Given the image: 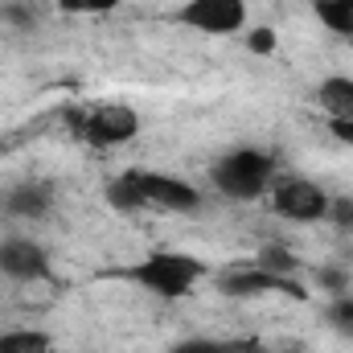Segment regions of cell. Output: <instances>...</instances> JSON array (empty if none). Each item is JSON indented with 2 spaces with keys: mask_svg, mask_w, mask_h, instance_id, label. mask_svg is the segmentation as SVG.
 I'll use <instances>...</instances> for the list:
<instances>
[{
  "mask_svg": "<svg viewBox=\"0 0 353 353\" xmlns=\"http://www.w3.org/2000/svg\"><path fill=\"white\" fill-rule=\"evenodd\" d=\"M103 201H107L115 214H140V210H148V205H144V193H140L136 169H123V173L111 176V181L103 185Z\"/></svg>",
  "mask_w": 353,
  "mask_h": 353,
  "instance_id": "obj_10",
  "label": "cell"
},
{
  "mask_svg": "<svg viewBox=\"0 0 353 353\" xmlns=\"http://www.w3.org/2000/svg\"><path fill=\"white\" fill-rule=\"evenodd\" d=\"M329 193L325 185L308 181V176H283L271 185V214L279 222H292V226H316L329 218Z\"/></svg>",
  "mask_w": 353,
  "mask_h": 353,
  "instance_id": "obj_4",
  "label": "cell"
},
{
  "mask_svg": "<svg viewBox=\"0 0 353 353\" xmlns=\"http://www.w3.org/2000/svg\"><path fill=\"white\" fill-rule=\"evenodd\" d=\"M140 176V193H144V205L148 210H165V214H193L201 205V189L193 181L165 169H136Z\"/></svg>",
  "mask_w": 353,
  "mask_h": 353,
  "instance_id": "obj_6",
  "label": "cell"
},
{
  "mask_svg": "<svg viewBox=\"0 0 353 353\" xmlns=\"http://www.w3.org/2000/svg\"><path fill=\"white\" fill-rule=\"evenodd\" d=\"M325 222H333L341 234H353V197L350 193H341V197L329 201V218Z\"/></svg>",
  "mask_w": 353,
  "mask_h": 353,
  "instance_id": "obj_19",
  "label": "cell"
},
{
  "mask_svg": "<svg viewBox=\"0 0 353 353\" xmlns=\"http://www.w3.org/2000/svg\"><path fill=\"white\" fill-rule=\"evenodd\" d=\"M0 275L12 283H37L50 275V251L37 239L4 234L0 239Z\"/></svg>",
  "mask_w": 353,
  "mask_h": 353,
  "instance_id": "obj_8",
  "label": "cell"
},
{
  "mask_svg": "<svg viewBox=\"0 0 353 353\" xmlns=\"http://www.w3.org/2000/svg\"><path fill=\"white\" fill-rule=\"evenodd\" d=\"M54 205H58V189H54V181H41V176L8 185L0 197V210L17 222H41L54 214Z\"/></svg>",
  "mask_w": 353,
  "mask_h": 353,
  "instance_id": "obj_9",
  "label": "cell"
},
{
  "mask_svg": "<svg viewBox=\"0 0 353 353\" xmlns=\"http://www.w3.org/2000/svg\"><path fill=\"white\" fill-rule=\"evenodd\" d=\"M12 25V29H21V33H29V29H37L41 25V12L29 4V0H12V4H4L0 8V25Z\"/></svg>",
  "mask_w": 353,
  "mask_h": 353,
  "instance_id": "obj_16",
  "label": "cell"
},
{
  "mask_svg": "<svg viewBox=\"0 0 353 353\" xmlns=\"http://www.w3.org/2000/svg\"><path fill=\"white\" fill-rule=\"evenodd\" d=\"M329 132H333L341 144H350L353 148V111L350 115H341V119H329Z\"/></svg>",
  "mask_w": 353,
  "mask_h": 353,
  "instance_id": "obj_21",
  "label": "cell"
},
{
  "mask_svg": "<svg viewBox=\"0 0 353 353\" xmlns=\"http://www.w3.org/2000/svg\"><path fill=\"white\" fill-rule=\"evenodd\" d=\"M255 263L267 267L271 275H296L300 271V255L292 247H283V243H263L259 255H255Z\"/></svg>",
  "mask_w": 353,
  "mask_h": 353,
  "instance_id": "obj_14",
  "label": "cell"
},
{
  "mask_svg": "<svg viewBox=\"0 0 353 353\" xmlns=\"http://www.w3.org/2000/svg\"><path fill=\"white\" fill-rule=\"evenodd\" d=\"M140 111L128 103H99V107H83L70 115V132L79 140H87L90 148H115L140 136Z\"/></svg>",
  "mask_w": 353,
  "mask_h": 353,
  "instance_id": "obj_3",
  "label": "cell"
},
{
  "mask_svg": "<svg viewBox=\"0 0 353 353\" xmlns=\"http://www.w3.org/2000/svg\"><path fill=\"white\" fill-rule=\"evenodd\" d=\"M176 25L201 37H234L251 25L247 0H185L176 8Z\"/></svg>",
  "mask_w": 353,
  "mask_h": 353,
  "instance_id": "obj_5",
  "label": "cell"
},
{
  "mask_svg": "<svg viewBox=\"0 0 353 353\" xmlns=\"http://www.w3.org/2000/svg\"><path fill=\"white\" fill-rule=\"evenodd\" d=\"M243 46H247L255 58H267V54H275L279 33H275L271 25H247V29H243Z\"/></svg>",
  "mask_w": 353,
  "mask_h": 353,
  "instance_id": "obj_17",
  "label": "cell"
},
{
  "mask_svg": "<svg viewBox=\"0 0 353 353\" xmlns=\"http://www.w3.org/2000/svg\"><path fill=\"white\" fill-rule=\"evenodd\" d=\"M325 321L341 333V337H353V296H333L329 300V308H325Z\"/></svg>",
  "mask_w": 353,
  "mask_h": 353,
  "instance_id": "obj_18",
  "label": "cell"
},
{
  "mask_svg": "<svg viewBox=\"0 0 353 353\" xmlns=\"http://www.w3.org/2000/svg\"><path fill=\"white\" fill-rule=\"evenodd\" d=\"M316 107L329 115V119H341V115H350L353 111V74H329V79H321V87H316Z\"/></svg>",
  "mask_w": 353,
  "mask_h": 353,
  "instance_id": "obj_11",
  "label": "cell"
},
{
  "mask_svg": "<svg viewBox=\"0 0 353 353\" xmlns=\"http://www.w3.org/2000/svg\"><path fill=\"white\" fill-rule=\"evenodd\" d=\"M210 275V267L189 251H173V247H157L132 267H123V279H132L136 288H144L157 300H185L201 279Z\"/></svg>",
  "mask_w": 353,
  "mask_h": 353,
  "instance_id": "obj_1",
  "label": "cell"
},
{
  "mask_svg": "<svg viewBox=\"0 0 353 353\" xmlns=\"http://www.w3.org/2000/svg\"><path fill=\"white\" fill-rule=\"evenodd\" d=\"M210 185L226 197V201H259L275 185V157L263 148L239 144L230 152H222L210 169Z\"/></svg>",
  "mask_w": 353,
  "mask_h": 353,
  "instance_id": "obj_2",
  "label": "cell"
},
{
  "mask_svg": "<svg viewBox=\"0 0 353 353\" xmlns=\"http://www.w3.org/2000/svg\"><path fill=\"white\" fill-rule=\"evenodd\" d=\"M308 4H312V17H316L333 37L353 41V0H308Z\"/></svg>",
  "mask_w": 353,
  "mask_h": 353,
  "instance_id": "obj_13",
  "label": "cell"
},
{
  "mask_svg": "<svg viewBox=\"0 0 353 353\" xmlns=\"http://www.w3.org/2000/svg\"><path fill=\"white\" fill-rule=\"evenodd\" d=\"M0 353H54V337L33 325H12L0 333Z\"/></svg>",
  "mask_w": 353,
  "mask_h": 353,
  "instance_id": "obj_12",
  "label": "cell"
},
{
  "mask_svg": "<svg viewBox=\"0 0 353 353\" xmlns=\"http://www.w3.org/2000/svg\"><path fill=\"white\" fill-rule=\"evenodd\" d=\"M62 17H107L115 12L123 0H50Z\"/></svg>",
  "mask_w": 353,
  "mask_h": 353,
  "instance_id": "obj_15",
  "label": "cell"
},
{
  "mask_svg": "<svg viewBox=\"0 0 353 353\" xmlns=\"http://www.w3.org/2000/svg\"><path fill=\"white\" fill-rule=\"evenodd\" d=\"M214 288L230 300H255V296H271V292H288V296H304V288L292 275H271L267 267H230L222 275H214Z\"/></svg>",
  "mask_w": 353,
  "mask_h": 353,
  "instance_id": "obj_7",
  "label": "cell"
},
{
  "mask_svg": "<svg viewBox=\"0 0 353 353\" xmlns=\"http://www.w3.org/2000/svg\"><path fill=\"white\" fill-rule=\"evenodd\" d=\"M169 353H239L226 341H214V337H189V341H176Z\"/></svg>",
  "mask_w": 353,
  "mask_h": 353,
  "instance_id": "obj_20",
  "label": "cell"
}]
</instances>
